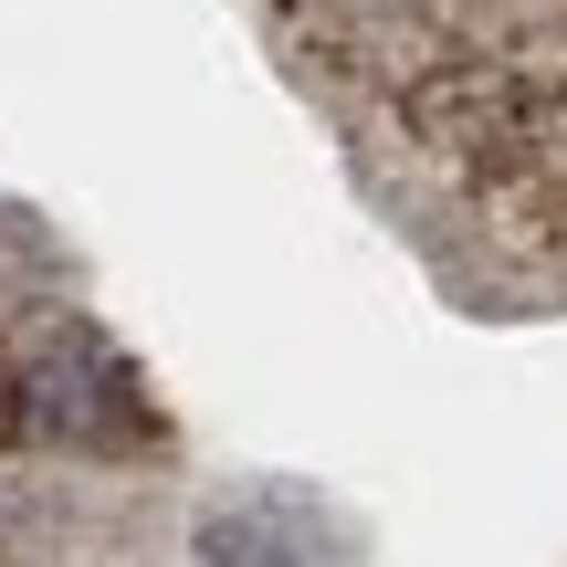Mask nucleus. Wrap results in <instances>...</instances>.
<instances>
[{"label": "nucleus", "instance_id": "f257e3e1", "mask_svg": "<svg viewBox=\"0 0 567 567\" xmlns=\"http://www.w3.org/2000/svg\"><path fill=\"white\" fill-rule=\"evenodd\" d=\"M11 421L63 452H126L147 442V389L95 326H63L32 358H11Z\"/></svg>", "mask_w": 567, "mask_h": 567}, {"label": "nucleus", "instance_id": "f03ea898", "mask_svg": "<svg viewBox=\"0 0 567 567\" xmlns=\"http://www.w3.org/2000/svg\"><path fill=\"white\" fill-rule=\"evenodd\" d=\"M200 567H326V547H316L305 515L264 505V494H252V505L231 494V505L200 526Z\"/></svg>", "mask_w": 567, "mask_h": 567}]
</instances>
